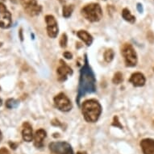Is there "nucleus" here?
I'll list each match as a JSON object with an SVG mask.
<instances>
[{"instance_id":"obj_22","label":"nucleus","mask_w":154,"mask_h":154,"mask_svg":"<svg viewBox=\"0 0 154 154\" xmlns=\"http://www.w3.org/2000/svg\"><path fill=\"white\" fill-rule=\"evenodd\" d=\"M112 126L114 127H117V128H123V126L120 124V122L119 121V119H118V117L115 116L114 117V120L113 123H112Z\"/></svg>"},{"instance_id":"obj_12","label":"nucleus","mask_w":154,"mask_h":154,"mask_svg":"<svg viewBox=\"0 0 154 154\" xmlns=\"http://www.w3.org/2000/svg\"><path fill=\"white\" fill-rule=\"evenodd\" d=\"M140 147L144 154H154V140L149 138L142 140Z\"/></svg>"},{"instance_id":"obj_16","label":"nucleus","mask_w":154,"mask_h":154,"mask_svg":"<svg viewBox=\"0 0 154 154\" xmlns=\"http://www.w3.org/2000/svg\"><path fill=\"white\" fill-rule=\"evenodd\" d=\"M122 17L124 18V20H126L130 23H134L136 22V17L130 12V11L128 8H124V10L122 11Z\"/></svg>"},{"instance_id":"obj_11","label":"nucleus","mask_w":154,"mask_h":154,"mask_svg":"<svg viewBox=\"0 0 154 154\" xmlns=\"http://www.w3.org/2000/svg\"><path fill=\"white\" fill-rule=\"evenodd\" d=\"M129 82L136 87H141V86H144L146 79L144 78L143 73L137 72V73L131 74V78L129 79Z\"/></svg>"},{"instance_id":"obj_6","label":"nucleus","mask_w":154,"mask_h":154,"mask_svg":"<svg viewBox=\"0 0 154 154\" xmlns=\"http://www.w3.org/2000/svg\"><path fill=\"white\" fill-rule=\"evenodd\" d=\"M20 3L25 12L32 17L40 15L42 11V7L38 4L37 0H20Z\"/></svg>"},{"instance_id":"obj_31","label":"nucleus","mask_w":154,"mask_h":154,"mask_svg":"<svg viewBox=\"0 0 154 154\" xmlns=\"http://www.w3.org/2000/svg\"><path fill=\"white\" fill-rule=\"evenodd\" d=\"M2 103H3V101H2V99H0V106H2Z\"/></svg>"},{"instance_id":"obj_35","label":"nucleus","mask_w":154,"mask_h":154,"mask_svg":"<svg viewBox=\"0 0 154 154\" xmlns=\"http://www.w3.org/2000/svg\"><path fill=\"white\" fill-rule=\"evenodd\" d=\"M103 1H106V0H103Z\"/></svg>"},{"instance_id":"obj_15","label":"nucleus","mask_w":154,"mask_h":154,"mask_svg":"<svg viewBox=\"0 0 154 154\" xmlns=\"http://www.w3.org/2000/svg\"><path fill=\"white\" fill-rule=\"evenodd\" d=\"M77 35L80 38L84 43L86 44L87 46H91L93 43V37L92 35L85 30H80L77 32Z\"/></svg>"},{"instance_id":"obj_26","label":"nucleus","mask_w":154,"mask_h":154,"mask_svg":"<svg viewBox=\"0 0 154 154\" xmlns=\"http://www.w3.org/2000/svg\"><path fill=\"white\" fill-rule=\"evenodd\" d=\"M0 154H9V152L5 148H2V149H0Z\"/></svg>"},{"instance_id":"obj_33","label":"nucleus","mask_w":154,"mask_h":154,"mask_svg":"<svg viewBox=\"0 0 154 154\" xmlns=\"http://www.w3.org/2000/svg\"><path fill=\"white\" fill-rule=\"evenodd\" d=\"M153 71H154V67H153Z\"/></svg>"},{"instance_id":"obj_4","label":"nucleus","mask_w":154,"mask_h":154,"mask_svg":"<svg viewBox=\"0 0 154 154\" xmlns=\"http://www.w3.org/2000/svg\"><path fill=\"white\" fill-rule=\"evenodd\" d=\"M121 54L128 67H134L137 64V55L132 45L130 44H124L121 47Z\"/></svg>"},{"instance_id":"obj_2","label":"nucleus","mask_w":154,"mask_h":154,"mask_svg":"<svg viewBox=\"0 0 154 154\" xmlns=\"http://www.w3.org/2000/svg\"><path fill=\"white\" fill-rule=\"evenodd\" d=\"M82 111L84 119L88 123H95L102 113V106L95 99H89L82 103Z\"/></svg>"},{"instance_id":"obj_14","label":"nucleus","mask_w":154,"mask_h":154,"mask_svg":"<svg viewBox=\"0 0 154 154\" xmlns=\"http://www.w3.org/2000/svg\"><path fill=\"white\" fill-rule=\"evenodd\" d=\"M47 133L44 129H39L34 135V145L38 149L44 146V140L46 138Z\"/></svg>"},{"instance_id":"obj_5","label":"nucleus","mask_w":154,"mask_h":154,"mask_svg":"<svg viewBox=\"0 0 154 154\" xmlns=\"http://www.w3.org/2000/svg\"><path fill=\"white\" fill-rule=\"evenodd\" d=\"M48 148L52 154H73L72 147L67 142H52L48 145Z\"/></svg>"},{"instance_id":"obj_32","label":"nucleus","mask_w":154,"mask_h":154,"mask_svg":"<svg viewBox=\"0 0 154 154\" xmlns=\"http://www.w3.org/2000/svg\"><path fill=\"white\" fill-rule=\"evenodd\" d=\"M1 2H4V1H6V0H0Z\"/></svg>"},{"instance_id":"obj_9","label":"nucleus","mask_w":154,"mask_h":154,"mask_svg":"<svg viewBox=\"0 0 154 154\" xmlns=\"http://www.w3.org/2000/svg\"><path fill=\"white\" fill-rule=\"evenodd\" d=\"M45 22L47 23V33L50 38H56L58 35L59 28L55 17L52 15L45 16Z\"/></svg>"},{"instance_id":"obj_3","label":"nucleus","mask_w":154,"mask_h":154,"mask_svg":"<svg viewBox=\"0 0 154 154\" xmlns=\"http://www.w3.org/2000/svg\"><path fill=\"white\" fill-rule=\"evenodd\" d=\"M81 14L86 20L91 23L99 22L103 17L101 6L98 3H91L82 8Z\"/></svg>"},{"instance_id":"obj_18","label":"nucleus","mask_w":154,"mask_h":154,"mask_svg":"<svg viewBox=\"0 0 154 154\" xmlns=\"http://www.w3.org/2000/svg\"><path fill=\"white\" fill-rule=\"evenodd\" d=\"M114 56H115V53H114V51L111 49V48H109L107 50H106V52L104 53V60L106 61V62L109 63V62H111L114 58Z\"/></svg>"},{"instance_id":"obj_27","label":"nucleus","mask_w":154,"mask_h":154,"mask_svg":"<svg viewBox=\"0 0 154 154\" xmlns=\"http://www.w3.org/2000/svg\"><path fill=\"white\" fill-rule=\"evenodd\" d=\"M9 145L11 146V148L13 149H15L17 148V144H15V143H11V142H9Z\"/></svg>"},{"instance_id":"obj_17","label":"nucleus","mask_w":154,"mask_h":154,"mask_svg":"<svg viewBox=\"0 0 154 154\" xmlns=\"http://www.w3.org/2000/svg\"><path fill=\"white\" fill-rule=\"evenodd\" d=\"M74 9V6L73 5H64L62 8V15L63 17L68 19L72 15V13Z\"/></svg>"},{"instance_id":"obj_25","label":"nucleus","mask_w":154,"mask_h":154,"mask_svg":"<svg viewBox=\"0 0 154 154\" xmlns=\"http://www.w3.org/2000/svg\"><path fill=\"white\" fill-rule=\"evenodd\" d=\"M51 123H52V124L54 125V126H61V123H60L59 120H57V119H53V121L51 122Z\"/></svg>"},{"instance_id":"obj_28","label":"nucleus","mask_w":154,"mask_h":154,"mask_svg":"<svg viewBox=\"0 0 154 154\" xmlns=\"http://www.w3.org/2000/svg\"><path fill=\"white\" fill-rule=\"evenodd\" d=\"M20 40L23 41V30H22V28L20 29Z\"/></svg>"},{"instance_id":"obj_8","label":"nucleus","mask_w":154,"mask_h":154,"mask_svg":"<svg viewBox=\"0 0 154 154\" xmlns=\"http://www.w3.org/2000/svg\"><path fill=\"white\" fill-rule=\"evenodd\" d=\"M11 14L3 3H0V28L8 29L11 26Z\"/></svg>"},{"instance_id":"obj_30","label":"nucleus","mask_w":154,"mask_h":154,"mask_svg":"<svg viewBox=\"0 0 154 154\" xmlns=\"http://www.w3.org/2000/svg\"><path fill=\"white\" fill-rule=\"evenodd\" d=\"M2 139H3V135H2V132L0 131V141L2 140Z\"/></svg>"},{"instance_id":"obj_24","label":"nucleus","mask_w":154,"mask_h":154,"mask_svg":"<svg viewBox=\"0 0 154 154\" xmlns=\"http://www.w3.org/2000/svg\"><path fill=\"white\" fill-rule=\"evenodd\" d=\"M63 56L66 59H72V57H73L72 53H70L69 52H65V53H63Z\"/></svg>"},{"instance_id":"obj_7","label":"nucleus","mask_w":154,"mask_h":154,"mask_svg":"<svg viewBox=\"0 0 154 154\" xmlns=\"http://www.w3.org/2000/svg\"><path fill=\"white\" fill-rule=\"evenodd\" d=\"M55 106L61 111H69L73 107L71 101L64 93H60L54 98Z\"/></svg>"},{"instance_id":"obj_21","label":"nucleus","mask_w":154,"mask_h":154,"mask_svg":"<svg viewBox=\"0 0 154 154\" xmlns=\"http://www.w3.org/2000/svg\"><path fill=\"white\" fill-rule=\"evenodd\" d=\"M67 42H68V37H67V35L66 33H63L61 36V39H60V45H61V48H66V45H67Z\"/></svg>"},{"instance_id":"obj_13","label":"nucleus","mask_w":154,"mask_h":154,"mask_svg":"<svg viewBox=\"0 0 154 154\" xmlns=\"http://www.w3.org/2000/svg\"><path fill=\"white\" fill-rule=\"evenodd\" d=\"M22 137L26 142H31L33 140L32 127L29 123L25 122L23 124V130H22Z\"/></svg>"},{"instance_id":"obj_29","label":"nucleus","mask_w":154,"mask_h":154,"mask_svg":"<svg viewBox=\"0 0 154 154\" xmlns=\"http://www.w3.org/2000/svg\"><path fill=\"white\" fill-rule=\"evenodd\" d=\"M77 154H87L86 152H79Z\"/></svg>"},{"instance_id":"obj_10","label":"nucleus","mask_w":154,"mask_h":154,"mask_svg":"<svg viewBox=\"0 0 154 154\" xmlns=\"http://www.w3.org/2000/svg\"><path fill=\"white\" fill-rule=\"evenodd\" d=\"M57 73L58 81L65 82L69 75L73 74V70L63 60H60V66L57 69Z\"/></svg>"},{"instance_id":"obj_34","label":"nucleus","mask_w":154,"mask_h":154,"mask_svg":"<svg viewBox=\"0 0 154 154\" xmlns=\"http://www.w3.org/2000/svg\"><path fill=\"white\" fill-rule=\"evenodd\" d=\"M0 90H1V87H0Z\"/></svg>"},{"instance_id":"obj_23","label":"nucleus","mask_w":154,"mask_h":154,"mask_svg":"<svg viewBox=\"0 0 154 154\" xmlns=\"http://www.w3.org/2000/svg\"><path fill=\"white\" fill-rule=\"evenodd\" d=\"M137 9L140 13H143V11H144V8H143V5H142L140 3H138L137 4Z\"/></svg>"},{"instance_id":"obj_1","label":"nucleus","mask_w":154,"mask_h":154,"mask_svg":"<svg viewBox=\"0 0 154 154\" xmlns=\"http://www.w3.org/2000/svg\"><path fill=\"white\" fill-rule=\"evenodd\" d=\"M96 91V79L92 69L89 65L87 55H85V62L80 70L79 85L76 102L80 106V100L87 94H92Z\"/></svg>"},{"instance_id":"obj_19","label":"nucleus","mask_w":154,"mask_h":154,"mask_svg":"<svg viewBox=\"0 0 154 154\" xmlns=\"http://www.w3.org/2000/svg\"><path fill=\"white\" fill-rule=\"evenodd\" d=\"M19 101L18 100H15L14 99H9L7 100L6 102V106L8 107V109H13L15 108V107H17L19 106Z\"/></svg>"},{"instance_id":"obj_20","label":"nucleus","mask_w":154,"mask_h":154,"mask_svg":"<svg viewBox=\"0 0 154 154\" xmlns=\"http://www.w3.org/2000/svg\"><path fill=\"white\" fill-rule=\"evenodd\" d=\"M123 81H124V77H123V74L120 72H117V73H115L113 79H112V82L114 84L118 85V84L122 83Z\"/></svg>"}]
</instances>
